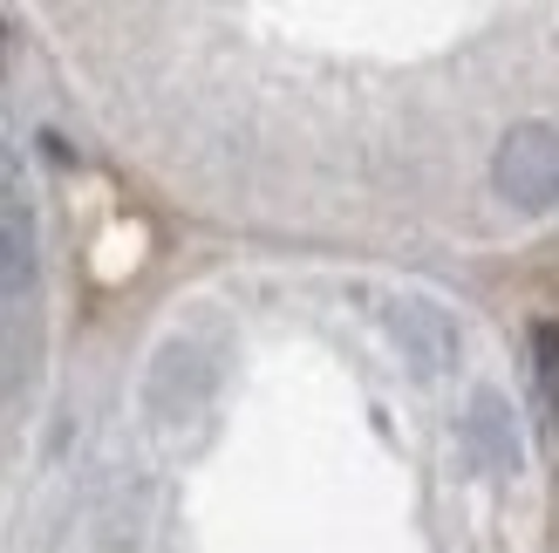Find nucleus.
<instances>
[{"instance_id":"obj_1","label":"nucleus","mask_w":559,"mask_h":553,"mask_svg":"<svg viewBox=\"0 0 559 553\" xmlns=\"http://www.w3.org/2000/svg\"><path fill=\"white\" fill-rule=\"evenodd\" d=\"M498 191L525 212H546L559 199V123H519L506 144H498V164H491Z\"/></svg>"},{"instance_id":"obj_2","label":"nucleus","mask_w":559,"mask_h":553,"mask_svg":"<svg viewBox=\"0 0 559 553\" xmlns=\"http://www.w3.org/2000/svg\"><path fill=\"white\" fill-rule=\"evenodd\" d=\"M389 336H396L403 363L424 369V376L457 363V321L443 315L437 301H396V308H389Z\"/></svg>"},{"instance_id":"obj_3","label":"nucleus","mask_w":559,"mask_h":553,"mask_svg":"<svg viewBox=\"0 0 559 553\" xmlns=\"http://www.w3.org/2000/svg\"><path fill=\"white\" fill-rule=\"evenodd\" d=\"M464 445H471V458H485L491 472H519V431H512V410H506V397H498V390L471 397Z\"/></svg>"},{"instance_id":"obj_4","label":"nucleus","mask_w":559,"mask_h":553,"mask_svg":"<svg viewBox=\"0 0 559 553\" xmlns=\"http://www.w3.org/2000/svg\"><path fill=\"white\" fill-rule=\"evenodd\" d=\"M35 281V219L14 205H0V294H21Z\"/></svg>"},{"instance_id":"obj_5","label":"nucleus","mask_w":559,"mask_h":553,"mask_svg":"<svg viewBox=\"0 0 559 553\" xmlns=\"http://www.w3.org/2000/svg\"><path fill=\"white\" fill-rule=\"evenodd\" d=\"M533 376H539V397H546V417L559 431V321L533 328Z\"/></svg>"},{"instance_id":"obj_6","label":"nucleus","mask_w":559,"mask_h":553,"mask_svg":"<svg viewBox=\"0 0 559 553\" xmlns=\"http://www.w3.org/2000/svg\"><path fill=\"white\" fill-rule=\"evenodd\" d=\"M21 199V164H14V151L0 144V205H14Z\"/></svg>"}]
</instances>
